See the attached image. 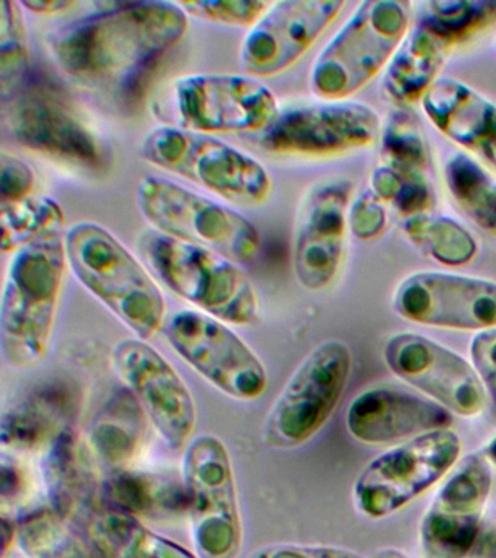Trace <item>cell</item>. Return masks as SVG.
<instances>
[{"mask_svg": "<svg viewBox=\"0 0 496 558\" xmlns=\"http://www.w3.org/2000/svg\"><path fill=\"white\" fill-rule=\"evenodd\" d=\"M36 173L20 157L3 153L0 159V196L2 204L19 203L33 196Z\"/></svg>", "mask_w": 496, "mask_h": 558, "instance_id": "cell-39", "label": "cell"}, {"mask_svg": "<svg viewBox=\"0 0 496 558\" xmlns=\"http://www.w3.org/2000/svg\"><path fill=\"white\" fill-rule=\"evenodd\" d=\"M64 222L66 214L51 196H29L19 203L2 204V253H15L37 240L56 235Z\"/></svg>", "mask_w": 496, "mask_h": 558, "instance_id": "cell-30", "label": "cell"}, {"mask_svg": "<svg viewBox=\"0 0 496 558\" xmlns=\"http://www.w3.org/2000/svg\"><path fill=\"white\" fill-rule=\"evenodd\" d=\"M143 159L241 207H259L273 194V179L254 156L211 135L158 126L143 140Z\"/></svg>", "mask_w": 496, "mask_h": 558, "instance_id": "cell-6", "label": "cell"}, {"mask_svg": "<svg viewBox=\"0 0 496 558\" xmlns=\"http://www.w3.org/2000/svg\"><path fill=\"white\" fill-rule=\"evenodd\" d=\"M409 242L424 255L448 268H459L476 257V238L460 221L446 216H416L403 225Z\"/></svg>", "mask_w": 496, "mask_h": 558, "instance_id": "cell-29", "label": "cell"}, {"mask_svg": "<svg viewBox=\"0 0 496 558\" xmlns=\"http://www.w3.org/2000/svg\"><path fill=\"white\" fill-rule=\"evenodd\" d=\"M145 418L132 392L119 395L102 410L90 429L93 451L107 464H128L142 447Z\"/></svg>", "mask_w": 496, "mask_h": 558, "instance_id": "cell-27", "label": "cell"}, {"mask_svg": "<svg viewBox=\"0 0 496 558\" xmlns=\"http://www.w3.org/2000/svg\"><path fill=\"white\" fill-rule=\"evenodd\" d=\"M111 364L160 438L173 449L186 447L197 427V404L176 366L141 338L117 342Z\"/></svg>", "mask_w": 496, "mask_h": 558, "instance_id": "cell-14", "label": "cell"}, {"mask_svg": "<svg viewBox=\"0 0 496 558\" xmlns=\"http://www.w3.org/2000/svg\"><path fill=\"white\" fill-rule=\"evenodd\" d=\"M354 356L343 340L313 348L291 373L265 418L263 439L274 449H294L315 438L332 417L350 383Z\"/></svg>", "mask_w": 496, "mask_h": 558, "instance_id": "cell-7", "label": "cell"}, {"mask_svg": "<svg viewBox=\"0 0 496 558\" xmlns=\"http://www.w3.org/2000/svg\"><path fill=\"white\" fill-rule=\"evenodd\" d=\"M93 539L107 558H197L155 534L133 514L111 510L94 519Z\"/></svg>", "mask_w": 496, "mask_h": 558, "instance_id": "cell-25", "label": "cell"}, {"mask_svg": "<svg viewBox=\"0 0 496 558\" xmlns=\"http://www.w3.org/2000/svg\"><path fill=\"white\" fill-rule=\"evenodd\" d=\"M68 269L63 235L12 253L0 304V351L11 368L32 369L45 360Z\"/></svg>", "mask_w": 496, "mask_h": 558, "instance_id": "cell-2", "label": "cell"}, {"mask_svg": "<svg viewBox=\"0 0 496 558\" xmlns=\"http://www.w3.org/2000/svg\"><path fill=\"white\" fill-rule=\"evenodd\" d=\"M494 51H495V54H496V39H495V43H494Z\"/></svg>", "mask_w": 496, "mask_h": 558, "instance_id": "cell-46", "label": "cell"}, {"mask_svg": "<svg viewBox=\"0 0 496 558\" xmlns=\"http://www.w3.org/2000/svg\"><path fill=\"white\" fill-rule=\"evenodd\" d=\"M470 357L487 397L496 409V327L473 336L470 342Z\"/></svg>", "mask_w": 496, "mask_h": 558, "instance_id": "cell-40", "label": "cell"}, {"mask_svg": "<svg viewBox=\"0 0 496 558\" xmlns=\"http://www.w3.org/2000/svg\"><path fill=\"white\" fill-rule=\"evenodd\" d=\"M370 191L382 203L408 218L428 214L434 205L433 191L424 172L402 170L382 163L370 174Z\"/></svg>", "mask_w": 496, "mask_h": 558, "instance_id": "cell-33", "label": "cell"}, {"mask_svg": "<svg viewBox=\"0 0 496 558\" xmlns=\"http://www.w3.org/2000/svg\"><path fill=\"white\" fill-rule=\"evenodd\" d=\"M11 137L29 150L99 168L106 160L101 142L75 109L56 92L36 87L19 94L5 109Z\"/></svg>", "mask_w": 496, "mask_h": 558, "instance_id": "cell-20", "label": "cell"}, {"mask_svg": "<svg viewBox=\"0 0 496 558\" xmlns=\"http://www.w3.org/2000/svg\"><path fill=\"white\" fill-rule=\"evenodd\" d=\"M411 4L396 0H368L356 4L315 61L311 89L319 99H351L385 73L400 44L412 28Z\"/></svg>", "mask_w": 496, "mask_h": 558, "instance_id": "cell-5", "label": "cell"}, {"mask_svg": "<svg viewBox=\"0 0 496 558\" xmlns=\"http://www.w3.org/2000/svg\"><path fill=\"white\" fill-rule=\"evenodd\" d=\"M137 204L152 229L169 238L210 248L234 262L258 256L261 234L245 216L167 178H143Z\"/></svg>", "mask_w": 496, "mask_h": 558, "instance_id": "cell-8", "label": "cell"}, {"mask_svg": "<svg viewBox=\"0 0 496 558\" xmlns=\"http://www.w3.org/2000/svg\"><path fill=\"white\" fill-rule=\"evenodd\" d=\"M431 124L496 177V104L452 77H439L421 100Z\"/></svg>", "mask_w": 496, "mask_h": 558, "instance_id": "cell-22", "label": "cell"}, {"mask_svg": "<svg viewBox=\"0 0 496 558\" xmlns=\"http://www.w3.org/2000/svg\"><path fill=\"white\" fill-rule=\"evenodd\" d=\"M47 496L56 512L73 517L88 508L95 493L89 451L72 432L63 430L50 444L43 461Z\"/></svg>", "mask_w": 496, "mask_h": 558, "instance_id": "cell-24", "label": "cell"}, {"mask_svg": "<svg viewBox=\"0 0 496 558\" xmlns=\"http://www.w3.org/2000/svg\"><path fill=\"white\" fill-rule=\"evenodd\" d=\"M451 48L415 21L383 73V92L391 102L408 107L421 102L438 81Z\"/></svg>", "mask_w": 496, "mask_h": 558, "instance_id": "cell-23", "label": "cell"}, {"mask_svg": "<svg viewBox=\"0 0 496 558\" xmlns=\"http://www.w3.org/2000/svg\"><path fill=\"white\" fill-rule=\"evenodd\" d=\"M23 471L20 466L11 461L8 464L7 460H3L2 465V500L15 499L16 496L23 492Z\"/></svg>", "mask_w": 496, "mask_h": 558, "instance_id": "cell-42", "label": "cell"}, {"mask_svg": "<svg viewBox=\"0 0 496 558\" xmlns=\"http://www.w3.org/2000/svg\"><path fill=\"white\" fill-rule=\"evenodd\" d=\"M372 558H409L407 554L395 548H383L373 554Z\"/></svg>", "mask_w": 496, "mask_h": 558, "instance_id": "cell-44", "label": "cell"}, {"mask_svg": "<svg viewBox=\"0 0 496 558\" xmlns=\"http://www.w3.org/2000/svg\"><path fill=\"white\" fill-rule=\"evenodd\" d=\"M69 269L123 325L147 340L164 329L167 304L145 265L106 227L73 225L63 235Z\"/></svg>", "mask_w": 496, "mask_h": 558, "instance_id": "cell-3", "label": "cell"}, {"mask_svg": "<svg viewBox=\"0 0 496 558\" xmlns=\"http://www.w3.org/2000/svg\"><path fill=\"white\" fill-rule=\"evenodd\" d=\"M391 305L415 325L479 333L496 327V282L446 270H420L399 283Z\"/></svg>", "mask_w": 496, "mask_h": 558, "instance_id": "cell-17", "label": "cell"}, {"mask_svg": "<svg viewBox=\"0 0 496 558\" xmlns=\"http://www.w3.org/2000/svg\"><path fill=\"white\" fill-rule=\"evenodd\" d=\"M486 457L489 458L492 465L496 466V436L491 439V442L485 448Z\"/></svg>", "mask_w": 496, "mask_h": 558, "instance_id": "cell-45", "label": "cell"}, {"mask_svg": "<svg viewBox=\"0 0 496 558\" xmlns=\"http://www.w3.org/2000/svg\"><path fill=\"white\" fill-rule=\"evenodd\" d=\"M181 129L202 134L265 133L280 108L276 96L250 74H186L173 83Z\"/></svg>", "mask_w": 496, "mask_h": 558, "instance_id": "cell-12", "label": "cell"}, {"mask_svg": "<svg viewBox=\"0 0 496 558\" xmlns=\"http://www.w3.org/2000/svg\"><path fill=\"white\" fill-rule=\"evenodd\" d=\"M162 330L173 352L230 399L252 401L264 396L267 369L228 323L184 308L171 314Z\"/></svg>", "mask_w": 496, "mask_h": 558, "instance_id": "cell-11", "label": "cell"}, {"mask_svg": "<svg viewBox=\"0 0 496 558\" xmlns=\"http://www.w3.org/2000/svg\"><path fill=\"white\" fill-rule=\"evenodd\" d=\"M182 487L195 545L204 558H234L242 541L232 457L215 435L195 436L182 458Z\"/></svg>", "mask_w": 496, "mask_h": 558, "instance_id": "cell-9", "label": "cell"}, {"mask_svg": "<svg viewBox=\"0 0 496 558\" xmlns=\"http://www.w3.org/2000/svg\"><path fill=\"white\" fill-rule=\"evenodd\" d=\"M29 47L24 8L21 2H0V81L2 90H15L27 72Z\"/></svg>", "mask_w": 496, "mask_h": 558, "instance_id": "cell-34", "label": "cell"}, {"mask_svg": "<svg viewBox=\"0 0 496 558\" xmlns=\"http://www.w3.org/2000/svg\"><path fill=\"white\" fill-rule=\"evenodd\" d=\"M494 483V465L485 451L470 452L457 462L422 518L425 558H465L472 553Z\"/></svg>", "mask_w": 496, "mask_h": 558, "instance_id": "cell-15", "label": "cell"}, {"mask_svg": "<svg viewBox=\"0 0 496 558\" xmlns=\"http://www.w3.org/2000/svg\"><path fill=\"white\" fill-rule=\"evenodd\" d=\"M342 0L274 2L243 38L239 60L246 74L273 77L299 63L346 9Z\"/></svg>", "mask_w": 496, "mask_h": 558, "instance_id": "cell-19", "label": "cell"}, {"mask_svg": "<svg viewBox=\"0 0 496 558\" xmlns=\"http://www.w3.org/2000/svg\"><path fill=\"white\" fill-rule=\"evenodd\" d=\"M452 413L428 397L395 387H374L351 401L347 429L365 445L407 442L430 432L450 429Z\"/></svg>", "mask_w": 496, "mask_h": 558, "instance_id": "cell-21", "label": "cell"}, {"mask_svg": "<svg viewBox=\"0 0 496 558\" xmlns=\"http://www.w3.org/2000/svg\"><path fill=\"white\" fill-rule=\"evenodd\" d=\"M444 185L457 208L479 229L496 234V177L464 151L448 157Z\"/></svg>", "mask_w": 496, "mask_h": 558, "instance_id": "cell-26", "label": "cell"}, {"mask_svg": "<svg viewBox=\"0 0 496 558\" xmlns=\"http://www.w3.org/2000/svg\"><path fill=\"white\" fill-rule=\"evenodd\" d=\"M68 408L51 391L29 397L3 412L2 444L11 451H34L53 442Z\"/></svg>", "mask_w": 496, "mask_h": 558, "instance_id": "cell-28", "label": "cell"}, {"mask_svg": "<svg viewBox=\"0 0 496 558\" xmlns=\"http://www.w3.org/2000/svg\"><path fill=\"white\" fill-rule=\"evenodd\" d=\"M186 29L189 15L180 3H112L63 29L53 52L72 76L112 77L158 59L178 46Z\"/></svg>", "mask_w": 496, "mask_h": 558, "instance_id": "cell-1", "label": "cell"}, {"mask_svg": "<svg viewBox=\"0 0 496 558\" xmlns=\"http://www.w3.org/2000/svg\"><path fill=\"white\" fill-rule=\"evenodd\" d=\"M416 22L452 50L496 24V0H433L421 4Z\"/></svg>", "mask_w": 496, "mask_h": 558, "instance_id": "cell-31", "label": "cell"}, {"mask_svg": "<svg viewBox=\"0 0 496 558\" xmlns=\"http://www.w3.org/2000/svg\"><path fill=\"white\" fill-rule=\"evenodd\" d=\"M137 246L165 287L198 312L230 326H250L258 320V292L230 257L154 229L143 231Z\"/></svg>", "mask_w": 496, "mask_h": 558, "instance_id": "cell-4", "label": "cell"}, {"mask_svg": "<svg viewBox=\"0 0 496 558\" xmlns=\"http://www.w3.org/2000/svg\"><path fill=\"white\" fill-rule=\"evenodd\" d=\"M75 4V2H69V0H24V2H21V7L25 11L40 16L60 15V13L71 11Z\"/></svg>", "mask_w": 496, "mask_h": 558, "instance_id": "cell-43", "label": "cell"}, {"mask_svg": "<svg viewBox=\"0 0 496 558\" xmlns=\"http://www.w3.org/2000/svg\"><path fill=\"white\" fill-rule=\"evenodd\" d=\"M348 227L360 240H373L385 233L387 227L386 204L372 191L354 196L348 211Z\"/></svg>", "mask_w": 496, "mask_h": 558, "instance_id": "cell-38", "label": "cell"}, {"mask_svg": "<svg viewBox=\"0 0 496 558\" xmlns=\"http://www.w3.org/2000/svg\"><path fill=\"white\" fill-rule=\"evenodd\" d=\"M273 2L261 0H207V2H181L186 15L213 24L252 28L268 11Z\"/></svg>", "mask_w": 496, "mask_h": 558, "instance_id": "cell-37", "label": "cell"}, {"mask_svg": "<svg viewBox=\"0 0 496 558\" xmlns=\"http://www.w3.org/2000/svg\"><path fill=\"white\" fill-rule=\"evenodd\" d=\"M252 558H364L350 549L324 545H273Z\"/></svg>", "mask_w": 496, "mask_h": 558, "instance_id": "cell-41", "label": "cell"}, {"mask_svg": "<svg viewBox=\"0 0 496 558\" xmlns=\"http://www.w3.org/2000/svg\"><path fill=\"white\" fill-rule=\"evenodd\" d=\"M354 185L343 178L316 182L303 195L293 233V269L300 286L324 291L341 272L347 256L348 211Z\"/></svg>", "mask_w": 496, "mask_h": 558, "instance_id": "cell-16", "label": "cell"}, {"mask_svg": "<svg viewBox=\"0 0 496 558\" xmlns=\"http://www.w3.org/2000/svg\"><path fill=\"white\" fill-rule=\"evenodd\" d=\"M383 163L402 170L424 172L428 161V148L420 131L408 118H394L383 126L382 137Z\"/></svg>", "mask_w": 496, "mask_h": 558, "instance_id": "cell-35", "label": "cell"}, {"mask_svg": "<svg viewBox=\"0 0 496 558\" xmlns=\"http://www.w3.org/2000/svg\"><path fill=\"white\" fill-rule=\"evenodd\" d=\"M386 365L409 386L457 416L472 418L487 395L472 362L426 336L403 331L387 340Z\"/></svg>", "mask_w": 496, "mask_h": 558, "instance_id": "cell-18", "label": "cell"}, {"mask_svg": "<svg viewBox=\"0 0 496 558\" xmlns=\"http://www.w3.org/2000/svg\"><path fill=\"white\" fill-rule=\"evenodd\" d=\"M165 486L147 475L120 474L108 484L107 493L114 510L129 514L152 513L150 510L168 504L171 496L165 495Z\"/></svg>", "mask_w": 496, "mask_h": 558, "instance_id": "cell-36", "label": "cell"}, {"mask_svg": "<svg viewBox=\"0 0 496 558\" xmlns=\"http://www.w3.org/2000/svg\"><path fill=\"white\" fill-rule=\"evenodd\" d=\"M382 131V118L368 104L320 99L280 111L263 146L276 155L324 159L373 146Z\"/></svg>", "mask_w": 496, "mask_h": 558, "instance_id": "cell-13", "label": "cell"}, {"mask_svg": "<svg viewBox=\"0 0 496 558\" xmlns=\"http://www.w3.org/2000/svg\"><path fill=\"white\" fill-rule=\"evenodd\" d=\"M56 510H34L19 523L20 543L32 558H89Z\"/></svg>", "mask_w": 496, "mask_h": 558, "instance_id": "cell-32", "label": "cell"}, {"mask_svg": "<svg viewBox=\"0 0 496 558\" xmlns=\"http://www.w3.org/2000/svg\"><path fill=\"white\" fill-rule=\"evenodd\" d=\"M461 439L451 429L430 432L370 461L352 488L360 513L390 517L446 478L460 461Z\"/></svg>", "mask_w": 496, "mask_h": 558, "instance_id": "cell-10", "label": "cell"}]
</instances>
